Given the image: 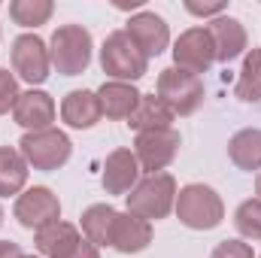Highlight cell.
I'll use <instances>...</instances> for the list:
<instances>
[{
	"label": "cell",
	"mask_w": 261,
	"mask_h": 258,
	"mask_svg": "<svg viewBox=\"0 0 261 258\" xmlns=\"http://www.w3.org/2000/svg\"><path fill=\"white\" fill-rule=\"evenodd\" d=\"M128 200V213L146 219V222H158L167 219L170 210L176 207V179L170 173H152L146 179H140L130 194H125Z\"/></svg>",
	"instance_id": "1"
},
{
	"label": "cell",
	"mask_w": 261,
	"mask_h": 258,
	"mask_svg": "<svg viewBox=\"0 0 261 258\" xmlns=\"http://www.w3.org/2000/svg\"><path fill=\"white\" fill-rule=\"evenodd\" d=\"M176 216L186 228L192 231H213L225 219V203L222 197L203 183H192L176 192Z\"/></svg>",
	"instance_id": "2"
},
{
	"label": "cell",
	"mask_w": 261,
	"mask_h": 258,
	"mask_svg": "<svg viewBox=\"0 0 261 258\" xmlns=\"http://www.w3.org/2000/svg\"><path fill=\"white\" fill-rule=\"evenodd\" d=\"M49 58L61 76H79L91 64V34L82 24H61L49 40Z\"/></svg>",
	"instance_id": "3"
},
{
	"label": "cell",
	"mask_w": 261,
	"mask_h": 258,
	"mask_svg": "<svg viewBox=\"0 0 261 258\" xmlns=\"http://www.w3.org/2000/svg\"><path fill=\"white\" fill-rule=\"evenodd\" d=\"M155 97L173 116H192V113H197V107L203 104V82H200V76L189 73V70L167 67L158 76Z\"/></svg>",
	"instance_id": "4"
},
{
	"label": "cell",
	"mask_w": 261,
	"mask_h": 258,
	"mask_svg": "<svg viewBox=\"0 0 261 258\" xmlns=\"http://www.w3.org/2000/svg\"><path fill=\"white\" fill-rule=\"evenodd\" d=\"M100 67L107 76H113V82H137L146 76L149 70V58L134 46L125 31H113L107 40H103V49H100Z\"/></svg>",
	"instance_id": "5"
},
{
	"label": "cell",
	"mask_w": 261,
	"mask_h": 258,
	"mask_svg": "<svg viewBox=\"0 0 261 258\" xmlns=\"http://www.w3.org/2000/svg\"><path fill=\"white\" fill-rule=\"evenodd\" d=\"M70 137L58 128L46 131H28L18 140V152L34 170H58L70 161Z\"/></svg>",
	"instance_id": "6"
},
{
	"label": "cell",
	"mask_w": 261,
	"mask_h": 258,
	"mask_svg": "<svg viewBox=\"0 0 261 258\" xmlns=\"http://www.w3.org/2000/svg\"><path fill=\"white\" fill-rule=\"evenodd\" d=\"M12 216L18 219L21 228H28V231L37 234L40 228L61 222V200H58V194L52 192V189L34 186V189H28V192H21L15 197Z\"/></svg>",
	"instance_id": "7"
},
{
	"label": "cell",
	"mask_w": 261,
	"mask_h": 258,
	"mask_svg": "<svg viewBox=\"0 0 261 258\" xmlns=\"http://www.w3.org/2000/svg\"><path fill=\"white\" fill-rule=\"evenodd\" d=\"M176 152H179V134L173 128L143 131L134 140V158H137L140 170H146L149 176L161 173L164 167H170Z\"/></svg>",
	"instance_id": "8"
},
{
	"label": "cell",
	"mask_w": 261,
	"mask_h": 258,
	"mask_svg": "<svg viewBox=\"0 0 261 258\" xmlns=\"http://www.w3.org/2000/svg\"><path fill=\"white\" fill-rule=\"evenodd\" d=\"M12 70L18 73V79L31 82V85H43L49 79L52 58H49V46L37 37V34H21L12 43Z\"/></svg>",
	"instance_id": "9"
},
{
	"label": "cell",
	"mask_w": 261,
	"mask_h": 258,
	"mask_svg": "<svg viewBox=\"0 0 261 258\" xmlns=\"http://www.w3.org/2000/svg\"><path fill=\"white\" fill-rule=\"evenodd\" d=\"M173 61H176L173 67L189 70L195 76L206 73L216 64V49H213L206 28H189L186 34H179V40L173 43Z\"/></svg>",
	"instance_id": "10"
},
{
	"label": "cell",
	"mask_w": 261,
	"mask_h": 258,
	"mask_svg": "<svg viewBox=\"0 0 261 258\" xmlns=\"http://www.w3.org/2000/svg\"><path fill=\"white\" fill-rule=\"evenodd\" d=\"M125 34L134 40V46H137L146 58H158V55L167 49V43H170L167 21H164L161 15H155V12H137V15H130Z\"/></svg>",
	"instance_id": "11"
},
{
	"label": "cell",
	"mask_w": 261,
	"mask_h": 258,
	"mask_svg": "<svg viewBox=\"0 0 261 258\" xmlns=\"http://www.w3.org/2000/svg\"><path fill=\"white\" fill-rule=\"evenodd\" d=\"M149 243H152V222H146L134 213L116 210V219L110 228V246L122 255H134V252H143Z\"/></svg>",
	"instance_id": "12"
},
{
	"label": "cell",
	"mask_w": 261,
	"mask_h": 258,
	"mask_svg": "<svg viewBox=\"0 0 261 258\" xmlns=\"http://www.w3.org/2000/svg\"><path fill=\"white\" fill-rule=\"evenodd\" d=\"M12 119H15V125H21L28 131L52 128V122H55V100L46 91H37V88L21 91L15 107H12Z\"/></svg>",
	"instance_id": "13"
},
{
	"label": "cell",
	"mask_w": 261,
	"mask_h": 258,
	"mask_svg": "<svg viewBox=\"0 0 261 258\" xmlns=\"http://www.w3.org/2000/svg\"><path fill=\"white\" fill-rule=\"evenodd\" d=\"M206 34L213 40V49H216V61L228 64L234 58H240L246 52V28L231 18V15H219L206 24Z\"/></svg>",
	"instance_id": "14"
},
{
	"label": "cell",
	"mask_w": 261,
	"mask_h": 258,
	"mask_svg": "<svg viewBox=\"0 0 261 258\" xmlns=\"http://www.w3.org/2000/svg\"><path fill=\"white\" fill-rule=\"evenodd\" d=\"M100 183H103L107 194H128L140 183V164L130 149H116L107 155Z\"/></svg>",
	"instance_id": "15"
},
{
	"label": "cell",
	"mask_w": 261,
	"mask_h": 258,
	"mask_svg": "<svg viewBox=\"0 0 261 258\" xmlns=\"http://www.w3.org/2000/svg\"><path fill=\"white\" fill-rule=\"evenodd\" d=\"M79 240H82V234H79V228L70 225V222L46 225V228H40V231L34 234V243H37V249H40L43 258H67L76 246H79Z\"/></svg>",
	"instance_id": "16"
},
{
	"label": "cell",
	"mask_w": 261,
	"mask_h": 258,
	"mask_svg": "<svg viewBox=\"0 0 261 258\" xmlns=\"http://www.w3.org/2000/svg\"><path fill=\"white\" fill-rule=\"evenodd\" d=\"M61 119H64L70 128L76 131H88L100 122V104H97V94L94 91H85V88H76L70 91L64 100H61Z\"/></svg>",
	"instance_id": "17"
},
{
	"label": "cell",
	"mask_w": 261,
	"mask_h": 258,
	"mask_svg": "<svg viewBox=\"0 0 261 258\" xmlns=\"http://www.w3.org/2000/svg\"><path fill=\"white\" fill-rule=\"evenodd\" d=\"M94 94L100 104V116L107 119H130V113L140 104V91L128 82H103Z\"/></svg>",
	"instance_id": "18"
},
{
	"label": "cell",
	"mask_w": 261,
	"mask_h": 258,
	"mask_svg": "<svg viewBox=\"0 0 261 258\" xmlns=\"http://www.w3.org/2000/svg\"><path fill=\"white\" fill-rule=\"evenodd\" d=\"M173 113L155 97V94H140V104H137V110L130 113L128 119V128H134L137 134H143V131H158V128H173Z\"/></svg>",
	"instance_id": "19"
},
{
	"label": "cell",
	"mask_w": 261,
	"mask_h": 258,
	"mask_svg": "<svg viewBox=\"0 0 261 258\" xmlns=\"http://www.w3.org/2000/svg\"><path fill=\"white\" fill-rule=\"evenodd\" d=\"M228 158L240 170H261V131L258 128H243L228 140Z\"/></svg>",
	"instance_id": "20"
},
{
	"label": "cell",
	"mask_w": 261,
	"mask_h": 258,
	"mask_svg": "<svg viewBox=\"0 0 261 258\" xmlns=\"http://www.w3.org/2000/svg\"><path fill=\"white\" fill-rule=\"evenodd\" d=\"M28 183V161L21 158L18 149L0 146V197L18 194Z\"/></svg>",
	"instance_id": "21"
},
{
	"label": "cell",
	"mask_w": 261,
	"mask_h": 258,
	"mask_svg": "<svg viewBox=\"0 0 261 258\" xmlns=\"http://www.w3.org/2000/svg\"><path fill=\"white\" fill-rule=\"evenodd\" d=\"M116 210L110 203H91L82 213V234L94 246H110V228H113Z\"/></svg>",
	"instance_id": "22"
},
{
	"label": "cell",
	"mask_w": 261,
	"mask_h": 258,
	"mask_svg": "<svg viewBox=\"0 0 261 258\" xmlns=\"http://www.w3.org/2000/svg\"><path fill=\"white\" fill-rule=\"evenodd\" d=\"M234 94L243 100V104H255L261 100V49H252L243 61V70L237 76V85H234Z\"/></svg>",
	"instance_id": "23"
},
{
	"label": "cell",
	"mask_w": 261,
	"mask_h": 258,
	"mask_svg": "<svg viewBox=\"0 0 261 258\" xmlns=\"http://www.w3.org/2000/svg\"><path fill=\"white\" fill-rule=\"evenodd\" d=\"M55 3L52 0H12L9 3V18L21 28H40L52 18Z\"/></svg>",
	"instance_id": "24"
},
{
	"label": "cell",
	"mask_w": 261,
	"mask_h": 258,
	"mask_svg": "<svg viewBox=\"0 0 261 258\" xmlns=\"http://www.w3.org/2000/svg\"><path fill=\"white\" fill-rule=\"evenodd\" d=\"M234 225H237V231L246 240H261V200L258 197H249V200H243L237 207Z\"/></svg>",
	"instance_id": "25"
},
{
	"label": "cell",
	"mask_w": 261,
	"mask_h": 258,
	"mask_svg": "<svg viewBox=\"0 0 261 258\" xmlns=\"http://www.w3.org/2000/svg\"><path fill=\"white\" fill-rule=\"evenodd\" d=\"M18 82H15V76L9 73V70H3L0 67V116L3 113H9L12 107H15V100H18Z\"/></svg>",
	"instance_id": "26"
},
{
	"label": "cell",
	"mask_w": 261,
	"mask_h": 258,
	"mask_svg": "<svg viewBox=\"0 0 261 258\" xmlns=\"http://www.w3.org/2000/svg\"><path fill=\"white\" fill-rule=\"evenodd\" d=\"M210 258H255V255H252V246L243 243V240H222Z\"/></svg>",
	"instance_id": "27"
},
{
	"label": "cell",
	"mask_w": 261,
	"mask_h": 258,
	"mask_svg": "<svg viewBox=\"0 0 261 258\" xmlns=\"http://www.w3.org/2000/svg\"><path fill=\"white\" fill-rule=\"evenodd\" d=\"M186 9L192 12V15H203V18H219L222 12H225V3H197V0H186Z\"/></svg>",
	"instance_id": "28"
},
{
	"label": "cell",
	"mask_w": 261,
	"mask_h": 258,
	"mask_svg": "<svg viewBox=\"0 0 261 258\" xmlns=\"http://www.w3.org/2000/svg\"><path fill=\"white\" fill-rule=\"evenodd\" d=\"M67 258H100V252H97V246H94L91 240H85V237H82V240H79V246H76Z\"/></svg>",
	"instance_id": "29"
},
{
	"label": "cell",
	"mask_w": 261,
	"mask_h": 258,
	"mask_svg": "<svg viewBox=\"0 0 261 258\" xmlns=\"http://www.w3.org/2000/svg\"><path fill=\"white\" fill-rule=\"evenodd\" d=\"M0 258H24L21 246L12 243V240H0Z\"/></svg>",
	"instance_id": "30"
},
{
	"label": "cell",
	"mask_w": 261,
	"mask_h": 258,
	"mask_svg": "<svg viewBox=\"0 0 261 258\" xmlns=\"http://www.w3.org/2000/svg\"><path fill=\"white\" fill-rule=\"evenodd\" d=\"M255 194H258V200H261V170H258V179H255Z\"/></svg>",
	"instance_id": "31"
},
{
	"label": "cell",
	"mask_w": 261,
	"mask_h": 258,
	"mask_svg": "<svg viewBox=\"0 0 261 258\" xmlns=\"http://www.w3.org/2000/svg\"><path fill=\"white\" fill-rule=\"evenodd\" d=\"M0 225H3V210H0Z\"/></svg>",
	"instance_id": "32"
},
{
	"label": "cell",
	"mask_w": 261,
	"mask_h": 258,
	"mask_svg": "<svg viewBox=\"0 0 261 258\" xmlns=\"http://www.w3.org/2000/svg\"><path fill=\"white\" fill-rule=\"evenodd\" d=\"M24 258H34V255H24Z\"/></svg>",
	"instance_id": "33"
}]
</instances>
